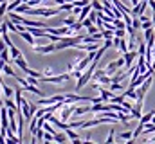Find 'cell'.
Segmentation results:
<instances>
[{"instance_id": "cell-1", "label": "cell", "mask_w": 155, "mask_h": 144, "mask_svg": "<svg viewBox=\"0 0 155 144\" xmlns=\"http://www.w3.org/2000/svg\"><path fill=\"white\" fill-rule=\"evenodd\" d=\"M61 9L60 7H31L25 15L31 16H56Z\"/></svg>"}, {"instance_id": "cell-2", "label": "cell", "mask_w": 155, "mask_h": 144, "mask_svg": "<svg viewBox=\"0 0 155 144\" xmlns=\"http://www.w3.org/2000/svg\"><path fill=\"white\" fill-rule=\"evenodd\" d=\"M124 65H126V61H124V56H123V58H119V60H116V61H110V63L105 67V70H107L108 76H114L117 69H123Z\"/></svg>"}, {"instance_id": "cell-3", "label": "cell", "mask_w": 155, "mask_h": 144, "mask_svg": "<svg viewBox=\"0 0 155 144\" xmlns=\"http://www.w3.org/2000/svg\"><path fill=\"white\" fill-rule=\"evenodd\" d=\"M72 76H71V72L69 74H61V76H43L40 81H43V83H63V81H67V79H71Z\"/></svg>"}, {"instance_id": "cell-4", "label": "cell", "mask_w": 155, "mask_h": 144, "mask_svg": "<svg viewBox=\"0 0 155 144\" xmlns=\"http://www.w3.org/2000/svg\"><path fill=\"white\" fill-rule=\"evenodd\" d=\"M33 51L38 54H49V52H54L58 49H56V43L52 41V43H45V45H33Z\"/></svg>"}, {"instance_id": "cell-5", "label": "cell", "mask_w": 155, "mask_h": 144, "mask_svg": "<svg viewBox=\"0 0 155 144\" xmlns=\"http://www.w3.org/2000/svg\"><path fill=\"white\" fill-rule=\"evenodd\" d=\"M65 101V96H52V97H47V99H38L40 106H47V105H56V103H63Z\"/></svg>"}, {"instance_id": "cell-6", "label": "cell", "mask_w": 155, "mask_h": 144, "mask_svg": "<svg viewBox=\"0 0 155 144\" xmlns=\"http://www.w3.org/2000/svg\"><path fill=\"white\" fill-rule=\"evenodd\" d=\"M139 56V52L137 51H128V52H124V61H126V69L130 70L132 69V65H134V60Z\"/></svg>"}, {"instance_id": "cell-7", "label": "cell", "mask_w": 155, "mask_h": 144, "mask_svg": "<svg viewBox=\"0 0 155 144\" xmlns=\"http://www.w3.org/2000/svg\"><path fill=\"white\" fill-rule=\"evenodd\" d=\"M22 113H24L25 121H31V119H33V112H31V105H29V101H27V99H24V101H22Z\"/></svg>"}, {"instance_id": "cell-8", "label": "cell", "mask_w": 155, "mask_h": 144, "mask_svg": "<svg viewBox=\"0 0 155 144\" xmlns=\"http://www.w3.org/2000/svg\"><path fill=\"white\" fill-rule=\"evenodd\" d=\"M146 5H148V0H141L137 5H134V9H132V15H135V16L143 15V13H144V9H146Z\"/></svg>"}, {"instance_id": "cell-9", "label": "cell", "mask_w": 155, "mask_h": 144, "mask_svg": "<svg viewBox=\"0 0 155 144\" xmlns=\"http://www.w3.org/2000/svg\"><path fill=\"white\" fill-rule=\"evenodd\" d=\"M18 34L22 36V38H24V40H25L27 43H31V45H36V40H35V36L31 34V33H29L27 29H25V31H20Z\"/></svg>"}, {"instance_id": "cell-10", "label": "cell", "mask_w": 155, "mask_h": 144, "mask_svg": "<svg viewBox=\"0 0 155 144\" xmlns=\"http://www.w3.org/2000/svg\"><path fill=\"white\" fill-rule=\"evenodd\" d=\"M124 97H128V99H134V101H137V90L134 88V87H128V88H124Z\"/></svg>"}, {"instance_id": "cell-11", "label": "cell", "mask_w": 155, "mask_h": 144, "mask_svg": "<svg viewBox=\"0 0 155 144\" xmlns=\"http://www.w3.org/2000/svg\"><path fill=\"white\" fill-rule=\"evenodd\" d=\"M24 88H25V90H29V92H33V94H36V96H40V97H43V92L40 90L38 87L31 85V83H25V85H24Z\"/></svg>"}, {"instance_id": "cell-12", "label": "cell", "mask_w": 155, "mask_h": 144, "mask_svg": "<svg viewBox=\"0 0 155 144\" xmlns=\"http://www.w3.org/2000/svg\"><path fill=\"white\" fill-rule=\"evenodd\" d=\"M88 112H90V105H87V106H74L72 115H83V113H88Z\"/></svg>"}, {"instance_id": "cell-13", "label": "cell", "mask_w": 155, "mask_h": 144, "mask_svg": "<svg viewBox=\"0 0 155 144\" xmlns=\"http://www.w3.org/2000/svg\"><path fill=\"white\" fill-rule=\"evenodd\" d=\"M155 112L152 110V112H148V113H143V117L139 119V123H143V124H148V123H152V119H153Z\"/></svg>"}, {"instance_id": "cell-14", "label": "cell", "mask_w": 155, "mask_h": 144, "mask_svg": "<svg viewBox=\"0 0 155 144\" xmlns=\"http://www.w3.org/2000/svg\"><path fill=\"white\" fill-rule=\"evenodd\" d=\"M24 72H25V76H33V77H38V79H41V77H43V72H40V70H31L29 67H27Z\"/></svg>"}, {"instance_id": "cell-15", "label": "cell", "mask_w": 155, "mask_h": 144, "mask_svg": "<svg viewBox=\"0 0 155 144\" xmlns=\"http://www.w3.org/2000/svg\"><path fill=\"white\" fill-rule=\"evenodd\" d=\"M9 52H11V58H13V60H16V58H22V52H20V49H16L15 45H11V47H9Z\"/></svg>"}, {"instance_id": "cell-16", "label": "cell", "mask_w": 155, "mask_h": 144, "mask_svg": "<svg viewBox=\"0 0 155 144\" xmlns=\"http://www.w3.org/2000/svg\"><path fill=\"white\" fill-rule=\"evenodd\" d=\"M67 139H69V137H67V133H65V132H61V133H56V135H54V142H67Z\"/></svg>"}, {"instance_id": "cell-17", "label": "cell", "mask_w": 155, "mask_h": 144, "mask_svg": "<svg viewBox=\"0 0 155 144\" xmlns=\"http://www.w3.org/2000/svg\"><path fill=\"white\" fill-rule=\"evenodd\" d=\"M99 94L105 97V101H107V99H112V96H114V92H112V90H105L103 87H99Z\"/></svg>"}, {"instance_id": "cell-18", "label": "cell", "mask_w": 155, "mask_h": 144, "mask_svg": "<svg viewBox=\"0 0 155 144\" xmlns=\"http://www.w3.org/2000/svg\"><path fill=\"white\" fill-rule=\"evenodd\" d=\"M119 139H121V141H130V139H134V132L126 130V132H123V133L119 135Z\"/></svg>"}, {"instance_id": "cell-19", "label": "cell", "mask_w": 155, "mask_h": 144, "mask_svg": "<svg viewBox=\"0 0 155 144\" xmlns=\"http://www.w3.org/2000/svg\"><path fill=\"white\" fill-rule=\"evenodd\" d=\"M78 20H76V15H71V16H67L65 20H63V25H67V27H71L72 24H76Z\"/></svg>"}, {"instance_id": "cell-20", "label": "cell", "mask_w": 155, "mask_h": 144, "mask_svg": "<svg viewBox=\"0 0 155 144\" xmlns=\"http://www.w3.org/2000/svg\"><path fill=\"white\" fill-rule=\"evenodd\" d=\"M2 72H4V74H5V76H11V77H16V72L13 70V69H11V67H9V65H7V63H5V65H4V69H2Z\"/></svg>"}, {"instance_id": "cell-21", "label": "cell", "mask_w": 155, "mask_h": 144, "mask_svg": "<svg viewBox=\"0 0 155 144\" xmlns=\"http://www.w3.org/2000/svg\"><path fill=\"white\" fill-rule=\"evenodd\" d=\"M65 133H67V137H69L71 141H74V139H79V135H78V133L74 132V130H72V128H71V126L65 130Z\"/></svg>"}, {"instance_id": "cell-22", "label": "cell", "mask_w": 155, "mask_h": 144, "mask_svg": "<svg viewBox=\"0 0 155 144\" xmlns=\"http://www.w3.org/2000/svg\"><path fill=\"white\" fill-rule=\"evenodd\" d=\"M4 105L7 108H11V110H16V108H18V105H15V101H13L11 97H5V99H4Z\"/></svg>"}, {"instance_id": "cell-23", "label": "cell", "mask_w": 155, "mask_h": 144, "mask_svg": "<svg viewBox=\"0 0 155 144\" xmlns=\"http://www.w3.org/2000/svg\"><path fill=\"white\" fill-rule=\"evenodd\" d=\"M110 90H112V92H124V85H121V83H112Z\"/></svg>"}, {"instance_id": "cell-24", "label": "cell", "mask_w": 155, "mask_h": 144, "mask_svg": "<svg viewBox=\"0 0 155 144\" xmlns=\"http://www.w3.org/2000/svg\"><path fill=\"white\" fill-rule=\"evenodd\" d=\"M9 54H11V52H9V47L4 49V51H0V60H4V61L9 63Z\"/></svg>"}, {"instance_id": "cell-25", "label": "cell", "mask_w": 155, "mask_h": 144, "mask_svg": "<svg viewBox=\"0 0 155 144\" xmlns=\"http://www.w3.org/2000/svg\"><path fill=\"white\" fill-rule=\"evenodd\" d=\"M15 63H16L22 70H25V69H27V61H25L24 58H16V60H15Z\"/></svg>"}, {"instance_id": "cell-26", "label": "cell", "mask_w": 155, "mask_h": 144, "mask_svg": "<svg viewBox=\"0 0 155 144\" xmlns=\"http://www.w3.org/2000/svg\"><path fill=\"white\" fill-rule=\"evenodd\" d=\"M2 90H4V96H5V97H13V96H15V90H13V88H9L7 85H4V87H2Z\"/></svg>"}, {"instance_id": "cell-27", "label": "cell", "mask_w": 155, "mask_h": 144, "mask_svg": "<svg viewBox=\"0 0 155 144\" xmlns=\"http://www.w3.org/2000/svg\"><path fill=\"white\" fill-rule=\"evenodd\" d=\"M114 135H116V130H114V128H110L108 137H107V142H105V144H114Z\"/></svg>"}, {"instance_id": "cell-28", "label": "cell", "mask_w": 155, "mask_h": 144, "mask_svg": "<svg viewBox=\"0 0 155 144\" xmlns=\"http://www.w3.org/2000/svg\"><path fill=\"white\" fill-rule=\"evenodd\" d=\"M150 27H153V22H152V20L141 22V29H143V31H146V29H150Z\"/></svg>"}, {"instance_id": "cell-29", "label": "cell", "mask_w": 155, "mask_h": 144, "mask_svg": "<svg viewBox=\"0 0 155 144\" xmlns=\"http://www.w3.org/2000/svg\"><path fill=\"white\" fill-rule=\"evenodd\" d=\"M72 4H74V5H78V7H85L87 4H90V0H74Z\"/></svg>"}, {"instance_id": "cell-30", "label": "cell", "mask_w": 155, "mask_h": 144, "mask_svg": "<svg viewBox=\"0 0 155 144\" xmlns=\"http://www.w3.org/2000/svg\"><path fill=\"white\" fill-rule=\"evenodd\" d=\"M123 101H124V94H123V96H112V103H119V105H123Z\"/></svg>"}, {"instance_id": "cell-31", "label": "cell", "mask_w": 155, "mask_h": 144, "mask_svg": "<svg viewBox=\"0 0 155 144\" xmlns=\"http://www.w3.org/2000/svg\"><path fill=\"white\" fill-rule=\"evenodd\" d=\"M92 7H94L96 11H103V4L97 2V0H92Z\"/></svg>"}, {"instance_id": "cell-32", "label": "cell", "mask_w": 155, "mask_h": 144, "mask_svg": "<svg viewBox=\"0 0 155 144\" xmlns=\"http://www.w3.org/2000/svg\"><path fill=\"white\" fill-rule=\"evenodd\" d=\"M7 5H9L7 2H2V4H0V16H4V15L7 13Z\"/></svg>"}, {"instance_id": "cell-33", "label": "cell", "mask_w": 155, "mask_h": 144, "mask_svg": "<svg viewBox=\"0 0 155 144\" xmlns=\"http://www.w3.org/2000/svg\"><path fill=\"white\" fill-rule=\"evenodd\" d=\"M126 29H116V36L117 38H126Z\"/></svg>"}, {"instance_id": "cell-34", "label": "cell", "mask_w": 155, "mask_h": 144, "mask_svg": "<svg viewBox=\"0 0 155 144\" xmlns=\"http://www.w3.org/2000/svg\"><path fill=\"white\" fill-rule=\"evenodd\" d=\"M83 123H85V121H72V123H69V126H71V128H81Z\"/></svg>"}, {"instance_id": "cell-35", "label": "cell", "mask_w": 155, "mask_h": 144, "mask_svg": "<svg viewBox=\"0 0 155 144\" xmlns=\"http://www.w3.org/2000/svg\"><path fill=\"white\" fill-rule=\"evenodd\" d=\"M132 27L134 29H141V18H134L132 20Z\"/></svg>"}, {"instance_id": "cell-36", "label": "cell", "mask_w": 155, "mask_h": 144, "mask_svg": "<svg viewBox=\"0 0 155 144\" xmlns=\"http://www.w3.org/2000/svg\"><path fill=\"white\" fill-rule=\"evenodd\" d=\"M87 33H88V34H96V33H99V27L90 25V27H87Z\"/></svg>"}, {"instance_id": "cell-37", "label": "cell", "mask_w": 155, "mask_h": 144, "mask_svg": "<svg viewBox=\"0 0 155 144\" xmlns=\"http://www.w3.org/2000/svg\"><path fill=\"white\" fill-rule=\"evenodd\" d=\"M25 79H27V83H31V85H38V77H33V76H27Z\"/></svg>"}, {"instance_id": "cell-38", "label": "cell", "mask_w": 155, "mask_h": 144, "mask_svg": "<svg viewBox=\"0 0 155 144\" xmlns=\"http://www.w3.org/2000/svg\"><path fill=\"white\" fill-rule=\"evenodd\" d=\"M41 2H43V0H29L27 4H29L31 7H36V5H40V4H41Z\"/></svg>"}, {"instance_id": "cell-39", "label": "cell", "mask_w": 155, "mask_h": 144, "mask_svg": "<svg viewBox=\"0 0 155 144\" xmlns=\"http://www.w3.org/2000/svg\"><path fill=\"white\" fill-rule=\"evenodd\" d=\"M43 76H54V70H52V69H49V67H47V69H43Z\"/></svg>"}, {"instance_id": "cell-40", "label": "cell", "mask_w": 155, "mask_h": 144, "mask_svg": "<svg viewBox=\"0 0 155 144\" xmlns=\"http://www.w3.org/2000/svg\"><path fill=\"white\" fill-rule=\"evenodd\" d=\"M4 49H7V43L4 41V38L0 40V51H4Z\"/></svg>"}, {"instance_id": "cell-41", "label": "cell", "mask_w": 155, "mask_h": 144, "mask_svg": "<svg viewBox=\"0 0 155 144\" xmlns=\"http://www.w3.org/2000/svg\"><path fill=\"white\" fill-rule=\"evenodd\" d=\"M29 105H31V112H33V115H35V113L38 112V106H36V105H33V103H29Z\"/></svg>"}, {"instance_id": "cell-42", "label": "cell", "mask_w": 155, "mask_h": 144, "mask_svg": "<svg viewBox=\"0 0 155 144\" xmlns=\"http://www.w3.org/2000/svg\"><path fill=\"white\" fill-rule=\"evenodd\" d=\"M148 5L153 9V13H155V0H150V2H148Z\"/></svg>"}, {"instance_id": "cell-43", "label": "cell", "mask_w": 155, "mask_h": 144, "mask_svg": "<svg viewBox=\"0 0 155 144\" xmlns=\"http://www.w3.org/2000/svg\"><path fill=\"white\" fill-rule=\"evenodd\" d=\"M72 144H83V142H81V139H74V141H72Z\"/></svg>"}, {"instance_id": "cell-44", "label": "cell", "mask_w": 155, "mask_h": 144, "mask_svg": "<svg viewBox=\"0 0 155 144\" xmlns=\"http://www.w3.org/2000/svg\"><path fill=\"white\" fill-rule=\"evenodd\" d=\"M124 144H135V139H130V141H126Z\"/></svg>"}, {"instance_id": "cell-45", "label": "cell", "mask_w": 155, "mask_h": 144, "mask_svg": "<svg viewBox=\"0 0 155 144\" xmlns=\"http://www.w3.org/2000/svg\"><path fill=\"white\" fill-rule=\"evenodd\" d=\"M43 144H52V141H43Z\"/></svg>"}, {"instance_id": "cell-46", "label": "cell", "mask_w": 155, "mask_h": 144, "mask_svg": "<svg viewBox=\"0 0 155 144\" xmlns=\"http://www.w3.org/2000/svg\"><path fill=\"white\" fill-rule=\"evenodd\" d=\"M152 22H153V27H155V13H153V18H152Z\"/></svg>"}, {"instance_id": "cell-47", "label": "cell", "mask_w": 155, "mask_h": 144, "mask_svg": "<svg viewBox=\"0 0 155 144\" xmlns=\"http://www.w3.org/2000/svg\"><path fill=\"white\" fill-rule=\"evenodd\" d=\"M152 123H155V115H153V119H152Z\"/></svg>"}, {"instance_id": "cell-48", "label": "cell", "mask_w": 155, "mask_h": 144, "mask_svg": "<svg viewBox=\"0 0 155 144\" xmlns=\"http://www.w3.org/2000/svg\"><path fill=\"white\" fill-rule=\"evenodd\" d=\"M22 2H29V0H22Z\"/></svg>"}, {"instance_id": "cell-49", "label": "cell", "mask_w": 155, "mask_h": 144, "mask_svg": "<svg viewBox=\"0 0 155 144\" xmlns=\"http://www.w3.org/2000/svg\"><path fill=\"white\" fill-rule=\"evenodd\" d=\"M0 36H2V29H0Z\"/></svg>"}, {"instance_id": "cell-50", "label": "cell", "mask_w": 155, "mask_h": 144, "mask_svg": "<svg viewBox=\"0 0 155 144\" xmlns=\"http://www.w3.org/2000/svg\"><path fill=\"white\" fill-rule=\"evenodd\" d=\"M114 144H116V142H114Z\"/></svg>"}, {"instance_id": "cell-51", "label": "cell", "mask_w": 155, "mask_h": 144, "mask_svg": "<svg viewBox=\"0 0 155 144\" xmlns=\"http://www.w3.org/2000/svg\"><path fill=\"white\" fill-rule=\"evenodd\" d=\"M20 144H22V142H20Z\"/></svg>"}]
</instances>
